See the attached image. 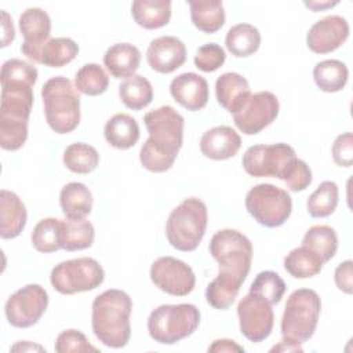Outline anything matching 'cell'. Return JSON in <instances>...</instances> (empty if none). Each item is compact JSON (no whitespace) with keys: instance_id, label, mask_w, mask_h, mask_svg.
<instances>
[{"instance_id":"cell-1","label":"cell","mask_w":353,"mask_h":353,"mask_svg":"<svg viewBox=\"0 0 353 353\" xmlns=\"http://www.w3.org/2000/svg\"><path fill=\"white\" fill-rule=\"evenodd\" d=\"M149 138L142 145L139 161L150 172L170 170L182 148L185 120L172 106H160L143 117Z\"/></svg>"},{"instance_id":"cell-2","label":"cell","mask_w":353,"mask_h":353,"mask_svg":"<svg viewBox=\"0 0 353 353\" xmlns=\"http://www.w3.org/2000/svg\"><path fill=\"white\" fill-rule=\"evenodd\" d=\"M132 301L121 290H106L92 302L91 325L99 342L105 346L124 347L131 336L130 316Z\"/></svg>"},{"instance_id":"cell-3","label":"cell","mask_w":353,"mask_h":353,"mask_svg":"<svg viewBox=\"0 0 353 353\" xmlns=\"http://www.w3.org/2000/svg\"><path fill=\"white\" fill-rule=\"evenodd\" d=\"M46 120L57 134H68L80 123V97L72 81L63 76L51 77L41 87Z\"/></svg>"},{"instance_id":"cell-4","label":"cell","mask_w":353,"mask_h":353,"mask_svg":"<svg viewBox=\"0 0 353 353\" xmlns=\"http://www.w3.org/2000/svg\"><path fill=\"white\" fill-rule=\"evenodd\" d=\"M207 205L197 197L185 199L170 214L165 225L168 243L178 251H194L207 229Z\"/></svg>"},{"instance_id":"cell-5","label":"cell","mask_w":353,"mask_h":353,"mask_svg":"<svg viewBox=\"0 0 353 353\" xmlns=\"http://www.w3.org/2000/svg\"><path fill=\"white\" fill-rule=\"evenodd\" d=\"M200 324V312L192 303L161 305L148 319L152 339L163 345H174L192 335Z\"/></svg>"},{"instance_id":"cell-6","label":"cell","mask_w":353,"mask_h":353,"mask_svg":"<svg viewBox=\"0 0 353 353\" xmlns=\"http://www.w3.org/2000/svg\"><path fill=\"white\" fill-rule=\"evenodd\" d=\"M321 301L310 288L295 290L287 299L281 316V335L298 343L309 341L317 327Z\"/></svg>"},{"instance_id":"cell-7","label":"cell","mask_w":353,"mask_h":353,"mask_svg":"<svg viewBox=\"0 0 353 353\" xmlns=\"http://www.w3.org/2000/svg\"><path fill=\"white\" fill-rule=\"evenodd\" d=\"M210 254L218 262L219 273L244 283L252 262V244L247 236L234 229H222L212 236Z\"/></svg>"},{"instance_id":"cell-8","label":"cell","mask_w":353,"mask_h":353,"mask_svg":"<svg viewBox=\"0 0 353 353\" xmlns=\"http://www.w3.org/2000/svg\"><path fill=\"white\" fill-rule=\"evenodd\" d=\"M245 208L262 226H281L291 215L292 200L287 190L272 183H259L245 196Z\"/></svg>"},{"instance_id":"cell-9","label":"cell","mask_w":353,"mask_h":353,"mask_svg":"<svg viewBox=\"0 0 353 353\" xmlns=\"http://www.w3.org/2000/svg\"><path fill=\"white\" fill-rule=\"evenodd\" d=\"M105 272L94 258L81 256L58 263L50 274L51 285L63 295L91 291L103 283Z\"/></svg>"},{"instance_id":"cell-10","label":"cell","mask_w":353,"mask_h":353,"mask_svg":"<svg viewBox=\"0 0 353 353\" xmlns=\"http://www.w3.org/2000/svg\"><path fill=\"white\" fill-rule=\"evenodd\" d=\"M296 159L294 148L279 142L250 146L241 160L244 171L255 178L273 176L283 179L287 168Z\"/></svg>"},{"instance_id":"cell-11","label":"cell","mask_w":353,"mask_h":353,"mask_svg":"<svg viewBox=\"0 0 353 353\" xmlns=\"http://www.w3.org/2000/svg\"><path fill=\"white\" fill-rule=\"evenodd\" d=\"M47 306V291L39 284H28L7 299L4 313L12 327L28 328L40 320Z\"/></svg>"},{"instance_id":"cell-12","label":"cell","mask_w":353,"mask_h":353,"mask_svg":"<svg viewBox=\"0 0 353 353\" xmlns=\"http://www.w3.org/2000/svg\"><path fill=\"white\" fill-rule=\"evenodd\" d=\"M279 99L270 91L251 94L244 105L233 113L236 127L245 135H255L270 125L279 114Z\"/></svg>"},{"instance_id":"cell-13","label":"cell","mask_w":353,"mask_h":353,"mask_svg":"<svg viewBox=\"0 0 353 353\" xmlns=\"http://www.w3.org/2000/svg\"><path fill=\"white\" fill-rule=\"evenodd\" d=\"M241 334L251 342L265 341L274 324L272 305L255 294L245 295L237 305Z\"/></svg>"},{"instance_id":"cell-14","label":"cell","mask_w":353,"mask_h":353,"mask_svg":"<svg viewBox=\"0 0 353 353\" xmlns=\"http://www.w3.org/2000/svg\"><path fill=\"white\" fill-rule=\"evenodd\" d=\"M150 280L159 290L174 296L190 294L196 284L192 268L174 256L156 259L150 266Z\"/></svg>"},{"instance_id":"cell-15","label":"cell","mask_w":353,"mask_h":353,"mask_svg":"<svg viewBox=\"0 0 353 353\" xmlns=\"http://www.w3.org/2000/svg\"><path fill=\"white\" fill-rule=\"evenodd\" d=\"M18 25L23 36V41L21 44L22 54L28 59L40 63L41 50L50 40L51 34L50 15L39 7H30L21 14Z\"/></svg>"},{"instance_id":"cell-16","label":"cell","mask_w":353,"mask_h":353,"mask_svg":"<svg viewBox=\"0 0 353 353\" xmlns=\"http://www.w3.org/2000/svg\"><path fill=\"white\" fill-rule=\"evenodd\" d=\"M349 23L341 15H328L312 25L306 34V44L316 54L338 50L349 37Z\"/></svg>"},{"instance_id":"cell-17","label":"cell","mask_w":353,"mask_h":353,"mask_svg":"<svg viewBox=\"0 0 353 353\" xmlns=\"http://www.w3.org/2000/svg\"><path fill=\"white\" fill-rule=\"evenodd\" d=\"M149 66L159 73H172L186 61V47L175 36H160L146 50Z\"/></svg>"},{"instance_id":"cell-18","label":"cell","mask_w":353,"mask_h":353,"mask_svg":"<svg viewBox=\"0 0 353 353\" xmlns=\"http://www.w3.org/2000/svg\"><path fill=\"white\" fill-rule=\"evenodd\" d=\"M172 98L188 110H200L208 102V83L207 80L193 72L182 73L172 79L170 84Z\"/></svg>"},{"instance_id":"cell-19","label":"cell","mask_w":353,"mask_h":353,"mask_svg":"<svg viewBox=\"0 0 353 353\" xmlns=\"http://www.w3.org/2000/svg\"><path fill=\"white\" fill-rule=\"evenodd\" d=\"M240 146V135L229 125L210 128L200 139L201 153L211 160H228L237 154Z\"/></svg>"},{"instance_id":"cell-20","label":"cell","mask_w":353,"mask_h":353,"mask_svg":"<svg viewBox=\"0 0 353 353\" xmlns=\"http://www.w3.org/2000/svg\"><path fill=\"white\" fill-rule=\"evenodd\" d=\"M215 95L218 103L233 114L248 99L251 90L245 77L236 72H226L215 81Z\"/></svg>"},{"instance_id":"cell-21","label":"cell","mask_w":353,"mask_h":353,"mask_svg":"<svg viewBox=\"0 0 353 353\" xmlns=\"http://www.w3.org/2000/svg\"><path fill=\"white\" fill-rule=\"evenodd\" d=\"M26 207L21 199L10 190L0 192V236L3 239H15L26 225Z\"/></svg>"},{"instance_id":"cell-22","label":"cell","mask_w":353,"mask_h":353,"mask_svg":"<svg viewBox=\"0 0 353 353\" xmlns=\"http://www.w3.org/2000/svg\"><path fill=\"white\" fill-rule=\"evenodd\" d=\"M141 63V51L130 43H117L109 47L103 55V65L114 79L134 76Z\"/></svg>"},{"instance_id":"cell-23","label":"cell","mask_w":353,"mask_h":353,"mask_svg":"<svg viewBox=\"0 0 353 353\" xmlns=\"http://www.w3.org/2000/svg\"><path fill=\"white\" fill-rule=\"evenodd\" d=\"M103 134L110 146L125 150L138 142L139 125L130 114L117 113L106 121Z\"/></svg>"},{"instance_id":"cell-24","label":"cell","mask_w":353,"mask_h":353,"mask_svg":"<svg viewBox=\"0 0 353 353\" xmlns=\"http://www.w3.org/2000/svg\"><path fill=\"white\" fill-rule=\"evenodd\" d=\"M134 21L143 29H160L171 19L170 0H135L131 4Z\"/></svg>"},{"instance_id":"cell-25","label":"cell","mask_w":353,"mask_h":353,"mask_svg":"<svg viewBox=\"0 0 353 353\" xmlns=\"http://www.w3.org/2000/svg\"><path fill=\"white\" fill-rule=\"evenodd\" d=\"M59 204L66 218L81 219L92 210V194L84 183L69 182L61 189Z\"/></svg>"},{"instance_id":"cell-26","label":"cell","mask_w":353,"mask_h":353,"mask_svg":"<svg viewBox=\"0 0 353 353\" xmlns=\"http://www.w3.org/2000/svg\"><path fill=\"white\" fill-rule=\"evenodd\" d=\"M190 18L193 25L204 33H215L225 23L223 3L218 0H189Z\"/></svg>"},{"instance_id":"cell-27","label":"cell","mask_w":353,"mask_h":353,"mask_svg":"<svg viewBox=\"0 0 353 353\" xmlns=\"http://www.w3.org/2000/svg\"><path fill=\"white\" fill-rule=\"evenodd\" d=\"M225 44L232 55L237 58L250 57L261 46V33L251 23H237L228 30Z\"/></svg>"},{"instance_id":"cell-28","label":"cell","mask_w":353,"mask_h":353,"mask_svg":"<svg viewBox=\"0 0 353 353\" xmlns=\"http://www.w3.org/2000/svg\"><path fill=\"white\" fill-rule=\"evenodd\" d=\"M316 85L324 92L342 91L349 79L347 66L338 59H325L316 63L313 69Z\"/></svg>"},{"instance_id":"cell-29","label":"cell","mask_w":353,"mask_h":353,"mask_svg":"<svg viewBox=\"0 0 353 353\" xmlns=\"http://www.w3.org/2000/svg\"><path fill=\"white\" fill-rule=\"evenodd\" d=\"M241 284L243 281L233 276L218 273L205 290V299L208 305L218 310L229 309L237 298Z\"/></svg>"},{"instance_id":"cell-30","label":"cell","mask_w":353,"mask_h":353,"mask_svg":"<svg viewBox=\"0 0 353 353\" xmlns=\"http://www.w3.org/2000/svg\"><path fill=\"white\" fill-rule=\"evenodd\" d=\"M323 265V259L303 245L294 248L284 258V269L295 279L313 277L321 272Z\"/></svg>"},{"instance_id":"cell-31","label":"cell","mask_w":353,"mask_h":353,"mask_svg":"<svg viewBox=\"0 0 353 353\" xmlns=\"http://www.w3.org/2000/svg\"><path fill=\"white\" fill-rule=\"evenodd\" d=\"M119 95L127 108L132 110H141L152 102L153 87L146 77L134 74L119 85Z\"/></svg>"},{"instance_id":"cell-32","label":"cell","mask_w":353,"mask_h":353,"mask_svg":"<svg viewBox=\"0 0 353 353\" xmlns=\"http://www.w3.org/2000/svg\"><path fill=\"white\" fill-rule=\"evenodd\" d=\"M95 237L94 226L90 221L65 219L62 221V250L79 251L92 245Z\"/></svg>"},{"instance_id":"cell-33","label":"cell","mask_w":353,"mask_h":353,"mask_svg":"<svg viewBox=\"0 0 353 353\" xmlns=\"http://www.w3.org/2000/svg\"><path fill=\"white\" fill-rule=\"evenodd\" d=\"M302 245L316 252L325 263L338 250V236L328 225H314L306 230Z\"/></svg>"},{"instance_id":"cell-34","label":"cell","mask_w":353,"mask_h":353,"mask_svg":"<svg viewBox=\"0 0 353 353\" xmlns=\"http://www.w3.org/2000/svg\"><path fill=\"white\" fill-rule=\"evenodd\" d=\"M30 239L39 252L50 254L58 251L62 248V221L51 216L39 221Z\"/></svg>"},{"instance_id":"cell-35","label":"cell","mask_w":353,"mask_h":353,"mask_svg":"<svg viewBox=\"0 0 353 353\" xmlns=\"http://www.w3.org/2000/svg\"><path fill=\"white\" fill-rule=\"evenodd\" d=\"M79 54V46L69 37H54L50 39L40 55V63L50 68H62L72 62Z\"/></svg>"},{"instance_id":"cell-36","label":"cell","mask_w":353,"mask_h":353,"mask_svg":"<svg viewBox=\"0 0 353 353\" xmlns=\"http://www.w3.org/2000/svg\"><path fill=\"white\" fill-rule=\"evenodd\" d=\"M63 164L74 174H90L99 164V154L91 145L76 142L69 145L63 152Z\"/></svg>"},{"instance_id":"cell-37","label":"cell","mask_w":353,"mask_h":353,"mask_svg":"<svg viewBox=\"0 0 353 353\" xmlns=\"http://www.w3.org/2000/svg\"><path fill=\"white\" fill-rule=\"evenodd\" d=\"M338 197L339 190L334 181L321 182L307 199L306 207L309 215L313 218L330 216L338 205Z\"/></svg>"},{"instance_id":"cell-38","label":"cell","mask_w":353,"mask_h":353,"mask_svg":"<svg viewBox=\"0 0 353 353\" xmlns=\"http://www.w3.org/2000/svg\"><path fill=\"white\" fill-rule=\"evenodd\" d=\"M108 87L109 77L105 69L98 63H87L81 66L74 76V88L84 95H101Z\"/></svg>"},{"instance_id":"cell-39","label":"cell","mask_w":353,"mask_h":353,"mask_svg":"<svg viewBox=\"0 0 353 353\" xmlns=\"http://www.w3.org/2000/svg\"><path fill=\"white\" fill-rule=\"evenodd\" d=\"M250 292L259 295L270 305H277L285 292V283L276 272L265 270L258 273L250 287Z\"/></svg>"},{"instance_id":"cell-40","label":"cell","mask_w":353,"mask_h":353,"mask_svg":"<svg viewBox=\"0 0 353 353\" xmlns=\"http://www.w3.org/2000/svg\"><path fill=\"white\" fill-rule=\"evenodd\" d=\"M55 352L58 353H85V352H98L94 347L87 336L79 330H65L62 331L55 341Z\"/></svg>"},{"instance_id":"cell-41","label":"cell","mask_w":353,"mask_h":353,"mask_svg":"<svg viewBox=\"0 0 353 353\" xmlns=\"http://www.w3.org/2000/svg\"><path fill=\"white\" fill-rule=\"evenodd\" d=\"M225 59L226 54L221 46L215 43H207L197 50L194 55V65L201 72L210 73L219 69L223 65Z\"/></svg>"},{"instance_id":"cell-42","label":"cell","mask_w":353,"mask_h":353,"mask_svg":"<svg viewBox=\"0 0 353 353\" xmlns=\"http://www.w3.org/2000/svg\"><path fill=\"white\" fill-rule=\"evenodd\" d=\"M281 181H284L291 192H302L312 183V171L303 160L295 159Z\"/></svg>"},{"instance_id":"cell-43","label":"cell","mask_w":353,"mask_h":353,"mask_svg":"<svg viewBox=\"0 0 353 353\" xmlns=\"http://www.w3.org/2000/svg\"><path fill=\"white\" fill-rule=\"evenodd\" d=\"M332 159L341 167L353 164V134L345 132L335 138L332 145Z\"/></svg>"},{"instance_id":"cell-44","label":"cell","mask_w":353,"mask_h":353,"mask_svg":"<svg viewBox=\"0 0 353 353\" xmlns=\"http://www.w3.org/2000/svg\"><path fill=\"white\" fill-rule=\"evenodd\" d=\"M335 284L336 287L345 292L352 294L353 292V262L350 259L341 262L335 269Z\"/></svg>"},{"instance_id":"cell-45","label":"cell","mask_w":353,"mask_h":353,"mask_svg":"<svg viewBox=\"0 0 353 353\" xmlns=\"http://www.w3.org/2000/svg\"><path fill=\"white\" fill-rule=\"evenodd\" d=\"M1 18H3V37H1V47H7L14 39H15V30H14V25H12V19L10 18V15L1 10Z\"/></svg>"},{"instance_id":"cell-46","label":"cell","mask_w":353,"mask_h":353,"mask_svg":"<svg viewBox=\"0 0 353 353\" xmlns=\"http://www.w3.org/2000/svg\"><path fill=\"white\" fill-rule=\"evenodd\" d=\"M208 352H244V349L232 339H216L208 347Z\"/></svg>"},{"instance_id":"cell-47","label":"cell","mask_w":353,"mask_h":353,"mask_svg":"<svg viewBox=\"0 0 353 353\" xmlns=\"http://www.w3.org/2000/svg\"><path fill=\"white\" fill-rule=\"evenodd\" d=\"M302 346L301 343L292 341V339H288V338H284L277 343L274 345L270 352H302Z\"/></svg>"},{"instance_id":"cell-48","label":"cell","mask_w":353,"mask_h":353,"mask_svg":"<svg viewBox=\"0 0 353 353\" xmlns=\"http://www.w3.org/2000/svg\"><path fill=\"white\" fill-rule=\"evenodd\" d=\"M12 352H26V350H39V352H46V349L40 345H34V343H30L28 341H22V342H18L17 345H14L11 347Z\"/></svg>"},{"instance_id":"cell-49","label":"cell","mask_w":353,"mask_h":353,"mask_svg":"<svg viewBox=\"0 0 353 353\" xmlns=\"http://www.w3.org/2000/svg\"><path fill=\"white\" fill-rule=\"evenodd\" d=\"M338 1H305V6L312 8L314 12L316 11H320V10H324V8H328V7H334L336 6Z\"/></svg>"}]
</instances>
